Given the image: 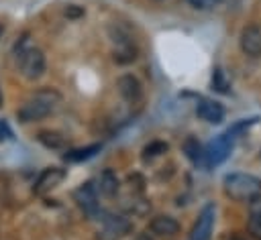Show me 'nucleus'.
I'll return each instance as SVG.
<instances>
[{"label": "nucleus", "instance_id": "obj_1", "mask_svg": "<svg viewBox=\"0 0 261 240\" xmlns=\"http://www.w3.org/2000/svg\"><path fill=\"white\" fill-rule=\"evenodd\" d=\"M61 102V96L51 89V87H43L39 92H35L18 110H16V118L20 122H35V120H41L45 116H49L57 104Z\"/></svg>", "mask_w": 261, "mask_h": 240}, {"label": "nucleus", "instance_id": "obj_2", "mask_svg": "<svg viewBox=\"0 0 261 240\" xmlns=\"http://www.w3.org/2000/svg\"><path fill=\"white\" fill-rule=\"evenodd\" d=\"M224 193L234 201H251L261 195V179L251 173H228L222 181Z\"/></svg>", "mask_w": 261, "mask_h": 240}, {"label": "nucleus", "instance_id": "obj_3", "mask_svg": "<svg viewBox=\"0 0 261 240\" xmlns=\"http://www.w3.org/2000/svg\"><path fill=\"white\" fill-rule=\"evenodd\" d=\"M110 37H112V43H114V51H112V59L120 65H126V63H133L137 59V45L130 37V33L120 26V24H112L108 28Z\"/></svg>", "mask_w": 261, "mask_h": 240}, {"label": "nucleus", "instance_id": "obj_4", "mask_svg": "<svg viewBox=\"0 0 261 240\" xmlns=\"http://www.w3.org/2000/svg\"><path fill=\"white\" fill-rule=\"evenodd\" d=\"M18 67L27 79H39L45 73V55L41 49L29 47L18 53Z\"/></svg>", "mask_w": 261, "mask_h": 240}, {"label": "nucleus", "instance_id": "obj_5", "mask_svg": "<svg viewBox=\"0 0 261 240\" xmlns=\"http://www.w3.org/2000/svg\"><path fill=\"white\" fill-rule=\"evenodd\" d=\"M230 151H232V136L228 134V132H224V134H218L214 140H210L208 142V146L204 148V153H206V165H220V163H224L226 161V157L230 155Z\"/></svg>", "mask_w": 261, "mask_h": 240}, {"label": "nucleus", "instance_id": "obj_6", "mask_svg": "<svg viewBox=\"0 0 261 240\" xmlns=\"http://www.w3.org/2000/svg\"><path fill=\"white\" fill-rule=\"evenodd\" d=\"M130 230V222L122 216L104 214L102 216V232L98 234V240H116L124 236Z\"/></svg>", "mask_w": 261, "mask_h": 240}, {"label": "nucleus", "instance_id": "obj_7", "mask_svg": "<svg viewBox=\"0 0 261 240\" xmlns=\"http://www.w3.org/2000/svg\"><path fill=\"white\" fill-rule=\"evenodd\" d=\"M214 216H216V209L212 203L204 205L192 232H190V240H210V234H212V228H214Z\"/></svg>", "mask_w": 261, "mask_h": 240}, {"label": "nucleus", "instance_id": "obj_8", "mask_svg": "<svg viewBox=\"0 0 261 240\" xmlns=\"http://www.w3.org/2000/svg\"><path fill=\"white\" fill-rule=\"evenodd\" d=\"M239 45L247 57H261V26H257V24L245 26L241 31Z\"/></svg>", "mask_w": 261, "mask_h": 240}, {"label": "nucleus", "instance_id": "obj_9", "mask_svg": "<svg viewBox=\"0 0 261 240\" xmlns=\"http://www.w3.org/2000/svg\"><path fill=\"white\" fill-rule=\"evenodd\" d=\"M73 199L75 203L88 214L94 216L98 212V187L94 183H84L73 191Z\"/></svg>", "mask_w": 261, "mask_h": 240}, {"label": "nucleus", "instance_id": "obj_10", "mask_svg": "<svg viewBox=\"0 0 261 240\" xmlns=\"http://www.w3.org/2000/svg\"><path fill=\"white\" fill-rule=\"evenodd\" d=\"M63 177H65V171H63V169H59V167H47V169H43V173L37 177L33 189H35V193L43 195V193L51 191L53 187H57Z\"/></svg>", "mask_w": 261, "mask_h": 240}, {"label": "nucleus", "instance_id": "obj_11", "mask_svg": "<svg viewBox=\"0 0 261 240\" xmlns=\"http://www.w3.org/2000/svg\"><path fill=\"white\" fill-rule=\"evenodd\" d=\"M196 114H198V118H202L204 122H210V124H218L224 120V108H222V104H218L214 100H200L196 106Z\"/></svg>", "mask_w": 261, "mask_h": 240}, {"label": "nucleus", "instance_id": "obj_12", "mask_svg": "<svg viewBox=\"0 0 261 240\" xmlns=\"http://www.w3.org/2000/svg\"><path fill=\"white\" fill-rule=\"evenodd\" d=\"M116 87H118V92H120V96L126 100V102H137L139 98H141V81L133 75V73H124V75H120L118 77V81H116Z\"/></svg>", "mask_w": 261, "mask_h": 240}, {"label": "nucleus", "instance_id": "obj_13", "mask_svg": "<svg viewBox=\"0 0 261 240\" xmlns=\"http://www.w3.org/2000/svg\"><path fill=\"white\" fill-rule=\"evenodd\" d=\"M149 228H151V232L157 234V236H173V234L179 232V224H177V220L171 218V216H155V218L151 220Z\"/></svg>", "mask_w": 261, "mask_h": 240}, {"label": "nucleus", "instance_id": "obj_14", "mask_svg": "<svg viewBox=\"0 0 261 240\" xmlns=\"http://www.w3.org/2000/svg\"><path fill=\"white\" fill-rule=\"evenodd\" d=\"M118 187H120V181H118L116 173L112 169H104L98 177V191L106 197H114L118 193Z\"/></svg>", "mask_w": 261, "mask_h": 240}, {"label": "nucleus", "instance_id": "obj_15", "mask_svg": "<svg viewBox=\"0 0 261 240\" xmlns=\"http://www.w3.org/2000/svg\"><path fill=\"white\" fill-rule=\"evenodd\" d=\"M249 230L255 238L261 240V195L249 201Z\"/></svg>", "mask_w": 261, "mask_h": 240}, {"label": "nucleus", "instance_id": "obj_16", "mask_svg": "<svg viewBox=\"0 0 261 240\" xmlns=\"http://www.w3.org/2000/svg\"><path fill=\"white\" fill-rule=\"evenodd\" d=\"M184 153H186V157L192 161V163H202V159H206V153H204V148H202V144L196 140V138H186L184 140Z\"/></svg>", "mask_w": 261, "mask_h": 240}, {"label": "nucleus", "instance_id": "obj_17", "mask_svg": "<svg viewBox=\"0 0 261 240\" xmlns=\"http://www.w3.org/2000/svg\"><path fill=\"white\" fill-rule=\"evenodd\" d=\"M102 148V144H88V146H84V148H73V151H69V153H65V161H69V163H80V161H86V159H90V157H94L98 151Z\"/></svg>", "mask_w": 261, "mask_h": 240}, {"label": "nucleus", "instance_id": "obj_18", "mask_svg": "<svg viewBox=\"0 0 261 240\" xmlns=\"http://www.w3.org/2000/svg\"><path fill=\"white\" fill-rule=\"evenodd\" d=\"M39 142L41 144H45L47 148H61L63 146V136L61 134H57V132H49V130H43V132H39Z\"/></svg>", "mask_w": 261, "mask_h": 240}, {"label": "nucleus", "instance_id": "obj_19", "mask_svg": "<svg viewBox=\"0 0 261 240\" xmlns=\"http://www.w3.org/2000/svg\"><path fill=\"white\" fill-rule=\"evenodd\" d=\"M228 87H230V81L226 79L224 71H222L220 67H216V69L212 71V89H216V92H220V94H226Z\"/></svg>", "mask_w": 261, "mask_h": 240}, {"label": "nucleus", "instance_id": "obj_20", "mask_svg": "<svg viewBox=\"0 0 261 240\" xmlns=\"http://www.w3.org/2000/svg\"><path fill=\"white\" fill-rule=\"evenodd\" d=\"M165 151H167V142H163V140H153V142H149V144L143 148V159H155V157L163 155Z\"/></svg>", "mask_w": 261, "mask_h": 240}, {"label": "nucleus", "instance_id": "obj_21", "mask_svg": "<svg viewBox=\"0 0 261 240\" xmlns=\"http://www.w3.org/2000/svg\"><path fill=\"white\" fill-rule=\"evenodd\" d=\"M12 130H10V126H8V122L6 120H0V142H6V140H12Z\"/></svg>", "mask_w": 261, "mask_h": 240}, {"label": "nucleus", "instance_id": "obj_22", "mask_svg": "<svg viewBox=\"0 0 261 240\" xmlns=\"http://www.w3.org/2000/svg\"><path fill=\"white\" fill-rule=\"evenodd\" d=\"M194 8H198V10H206V8H210V6H214L216 2L214 0H188Z\"/></svg>", "mask_w": 261, "mask_h": 240}, {"label": "nucleus", "instance_id": "obj_23", "mask_svg": "<svg viewBox=\"0 0 261 240\" xmlns=\"http://www.w3.org/2000/svg\"><path fill=\"white\" fill-rule=\"evenodd\" d=\"M82 14H84V10L77 8L75 4H71V6L65 8V16H69V18H75V16H82Z\"/></svg>", "mask_w": 261, "mask_h": 240}, {"label": "nucleus", "instance_id": "obj_24", "mask_svg": "<svg viewBox=\"0 0 261 240\" xmlns=\"http://www.w3.org/2000/svg\"><path fill=\"white\" fill-rule=\"evenodd\" d=\"M139 240H151V238H149V234H141Z\"/></svg>", "mask_w": 261, "mask_h": 240}, {"label": "nucleus", "instance_id": "obj_25", "mask_svg": "<svg viewBox=\"0 0 261 240\" xmlns=\"http://www.w3.org/2000/svg\"><path fill=\"white\" fill-rule=\"evenodd\" d=\"M2 31H4V26H2V24H0V37H2Z\"/></svg>", "mask_w": 261, "mask_h": 240}, {"label": "nucleus", "instance_id": "obj_26", "mask_svg": "<svg viewBox=\"0 0 261 240\" xmlns=\"http://www.w3.org/2000/svg\"><path fill=\"white\" fill-rule=\"evenodd\" d=\"M0 106H2V92H0Z\"/></svg>", "mask_w": 261, "mask_h": 240}, {"label": "nucleus", "instance_id": "obj_27", "mask_svg": "<svg viewBox=\"0 0 261 240\" xmlns=\"http://www.w3.org/2000/svg\"><path fill=\"white\" fill-rule=\"evenodd\" d=\"M214 2H216V4H218V2H222V0H214Z\"/></svg>", "mask_w": 261, "mask_h": 240}]
</instances>
